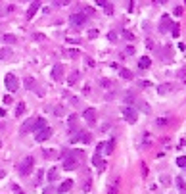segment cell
I'll list each match as a JSON object with an SVG mask.
<instances>
[{
	"mask_svg": "<svg viewBox=\"0 0 186 194\" xmlns=\"http://www.w3.org/2000/svg\"><path fill=\"white\" fill-rule=\"evenodd\" d=\"M67 123H69L71 131H79V129H75V125H77V115H69V119H67Z\"/></svg>",
	"mask_w": 186,
	"mask_h": 194,
	"instance_id": "obj_19",
	"label": "cell"
},
{
	"mask_svg": "<svg viewBox=\"0 0 186 194\" xmlns=\"http://www.w3.org/2000/svg\"><path fill=\"white\" fill-rule=\"evenodd\" d=\"M127 102H129V104H132V102H134V98H132V94H127Z\"/></svg>",
	"mask_w": 186,
	"mask_h": 194,
	"instance_id": "obj_42",
	"label": "cell"
},
{
	"mask_svg": "<svg viewBox=\"0 0 186 194\" xmlns=\"http://www.w3.org/2000/svg\"><path fill=\"white\" fill-rule=\"evenodd\" d=\"M0 15H4V10H2V6H0Z\"/></svg>",
	"mask_w": 186,
	"mask_h": 194,
	"instance_id": "obj_45",
	"label": "cell"
},
{
	"mask_svg": "<svg viewBox=\"0 0 186 194\" xmlns=\"http://www.w3.org/2000/svg\"><path fill=\"white\" fill-rule=\"evenodd\" d=\"M83 190H84V192H90V179H86V181H84V185H83Z\"/></svg>",
	"mask_w": 186,
	"mask_h": 194,
	"instance_id": "obj_29",
	"label": "cell"
},
{
	"mask_svg": "<svg viewBox=\"0 0 186 194\" xmlns=\"http://www.w3.org/2000/svg\"><path fill=\"white\" fill-rule=\"evenodd\" d=\"M88 37H90V39L98 37V31H96V29H90V31H88Z\"/></svg>",
	"mask_w": 186,
	"mask_h": 194,
	"instance_id": "obj_35",
	"label": "cell"
},
{
	"mask_svg": "<svg viewBox=\"0 0 186 194\" xmlns=\"http://www.w3.org/2000/svg\"><path fill=\"white\" fill-rule=\"evenodd\" d=\"M42 177H44V171L40 169V171H37V181H35V183L40 185V183H42Z\"/></svg>",
	"mask_w": 186,
	"mask_h": 194,
	"instance_id": "obj_26",
	"label": "cell"
},
{
	"mask_svg": "<svg viewBox=\"0 0 186 194\" xmlns=\"http://www.w3.org/2000/svg\"><path fill=\"white\" fill-rule=\"evenodd\" d=\"M62 77H63V66H62V63H56V66L52 67V79L60 81Z\"/></svg>",
	"mask_w": 186,
	"mask_h": 194,
	"instance_id": "obj_9",
	"label": "cell"
},
{
	"mask_svg": "<svg viewBox=\"0 0 186 194\" xmlns=\"http://www.w3.org/2000/svg\"><path fill=\"white\" fill-rule=\"evenodd\" d=\"M2 177H4V171H0V179H2Z\"/></svg>",
	"mask_w": 186,
	"mask_h": 194,
	"instance_id": "obj_46",
	"label": "cell"
},
{
	"mask_svg": "<svg viewBox=\"0 0 186 194\" xmlns=\"http://www.w3.org/2000/svg\"><path fill=\"white\" fill-rule=\"evenodd\" d=\"M35 123H37V119H33V117H29V119H27L25 123L21 125V135H27L29 131H35Z\"/></svg>",
	"mask_w": 186,
	"mask_h": 194,
	"instance_id": "obj_8",
	"label": "cell"
},
{
	"mask_svg": "<svg viewBox=\"0 0 186 194\" xmlns=\"http://www.w3.org/2000/svg\"><path fill=\"white\" fill-rule=\"evenodd\" d=\"M33 37H35V39H37V40H42V39H44V35H40V33H35V35H33Z\"/></svg>",
	"mask_w": 186,
	"mask_h": 194,
	"instance_id": "obj_41",
	"label": "cell"
},
{
	"mask_svg": "<svg viewBox=\"0 0 186 194\" xmlns=\"http://www.w3.org/2000/svg\"><path fill=\"white\" fill-rule=\"evenodd\" d=\"M2 40H4L6 44H14L15 40H17V37H15V35H12V33H6V35L2 37Z\"/></svg>",
	"mask_w": 186,
	"mask_h": 194,
	"instance_id": "obj_15",
	"label": "cell"
},
{
	"mask_svg": "<svg viewBox=\"0 0 186 194\" xmlns=\"http://www.w3.org/2000/svg\"><path fill=\"white\" fill-rule=\"evenodd\" d=\"M86 14H92V8L90 6H83V15H86Z\"/></svg>",
	"mask_w": 186,
	"mask_h": 194,
	"instance_id": "obj_33",
	"label": "cell"
},
{
	"mask_svg": "<svg viewBox=\"0 0 186 194\" xmlns=\"http://www.w3.org/2000/svg\"><path fill=\"white\" fill-rule=\"evenodd\" d=\"M77 79H79V71H73V73L67 77V83H69V85H75V83H77Z\"/></svg>",
	"mask_w": 186,
	"mask_h": 194,
	"instance_id": "obj_20",
	"label": "cell"
},
{
	"mask_svg": "<svg viewBox=\"0 0 186 194\" xmlns=\"http://www.w3.org/2000/svg\"><path fill=\"white\" fill-rule=\"evenodd\" d=\"M177 187L180 188V190H184L186 188V185H184V181H182V177H177Z\"/></svg>",
	"mask_w": 186,
	"mask_h": 194,
	"instance_id": "obj_24",
	"label": "cell"
},
{
	"mask_svg": "<svg viewBox=\"0 0 186 194\" xmlns=\"http://www.w3.org/2000/svg\"><path fill=\"white\" fill-rule=\"evenodd\" d=\"M177 163H179V167H186V156H180L177 160Z\"/></svg>",
	"mask_w": 186,
	"mask_h": 194,
	"instance_id": "obj_25",
	"label": "cell"
},
{
	"mask_svg": "<svg viewBox=\"0 0 186 194\" xmlns=\"http://www.w3.org/2000/svg\"><path fill=\"white\" fill-rule=\"evenodd\" d=\"M77 54H79L77 50H69V56H71V58H77Z\"/></svg>",
	"mask_w": 186,
	"mask_h": 194,
	"instance_id": "obj_43",
	"label": "cell"
},
{
	"mask_svg": "<svg viewBox=\"0 0 186 194\" xmlns=\"http://www.w3.org/2000/svg\"><path fill=\"white\" fill-rule=\"evenodd\" d=\"M84 63H86L88 67H94V60H92V58H88V56H84Z\"/></svg>",
	"mask_w": 186,
	"mask_h": 194,
	"instance_id": "obj_28",
	"label": "cell"
},
{
	"mask_svg": "<svg viewBox=\"0 0 186 194\" xmlns=\"http://www.w3.org/2000/svg\"><path fill=\"white\" fill-rule=\"evenodd\" d=\"M10 54H12L10 48H2V50H0V60H8V58H10Z\"/></svg>",
	"mask_w": 186,
	"mask_h": 194,
	"instance_id": "obj_21",
	"label": "cell"
},
{
	"mask_svg": "<svg viewBox=\"0 0 186 194\" xmlns=\"http://www.w3.org/2000/svg\"><path fill=\"white\" fill-rule=\"evenodd\" d=\"M23 112H25V104L19 102V104H17V108H15V115H21Z\"/></svg>",
	"mask_w": 186,
	"mask_h": 194,
	"instance_id": "obj_22",
	"label": "cell"
},
{
	"mask_svg": "<svg viewBox=\"0 0 186 194\" xmlns=\"http://www.w3.org/2000/svg\"><path fill=\"white\" fill-rule=\"evenodd\" d=\"M81 140H83V142H90V135H88V133H83Z\"/></svg>",
	"mask_w": 186,
	"mask_h": 194,
	"instance_id": "obj_32",
	"label": "cell"
},
{
	"mask_svg": "<svg viewBox=\"0 0 186 194\" xmlns=\"http://www.w3.org/2000/svg\"><path fill=\"white\" fill-rule=\"evenodd\" d=\"M123 37L127 39V40H132V33H131V31H125V33H123Z\"/></svg>",
	"mask_w": 186,
	"mask_h": 194,
	"instance_id": "obj_37",
	"label": "cell"
},
{
	"mask_svg": "<svg viewBox=\"0 0 186 194\" xmlns=\"http://www.w3.org/2000/svg\"><path fill=\"white\" fill-rule=\"evenodd\" d=\"M40 8V2H33L29 6V10H27V19H33V15L37 14V10Z\"/></svg>",
	"mask_w": 186,
	"mask_h": 194,
	"instance_id": "obj_11",
	"label": "cell"
},
{
	"mask_svg": "<svg viewBox=\"0 0 186 194\" xmlns=\"http://www.w3.org/2000/svg\"><path fill=\"white\" fill-rule=\"evenodd\" d=\"M106 14H108V15L113 14V6H111V4H106Z\"/></svg>",
	"mask_w": 186,
	"mask_h": 194,
	"instance_id": "obj_34",
	"label": "cell"
},
{
	"mask_svg": "<svg viewBox=\"0 0 186 194\" xmlns=\"http://www.w3.org/2000/svg\"><path fill=\"white\" fill-rule=\"evenodd\" d=\"M56 179H58V169L50 167L48 169V181H56Z\"/></svg>",
	"mask_w": 186,
	"mask_h": 194,
	"instance_id": "obj_17",
	"label": "cell"
},
{
	"mask_svg": "<svg viewBox=\"0 0 186 194\" xmlns=\"http://www.w3.org/2000/svg\"><path fill=\"white\" fill-rule=\"evenodd\" d=\"M4 85H6V88L10 92H15L17 90V77H15L14 73H6V77H4Z\"/></svg>",
	"mask_w": 186,
	"mask_h": 194,
	"instance_id": "obj_2",
	"label": "cell"
},
{
	"mask_svg": "<svg viewBox=\"0 0 186 194\" xmlns=\"http://www.w3.org/2000/svg\"><path fill=\"white\" fill-rule=\"evenodd\" d=\"M54 114L58 115V117H62V115H63V110H62V106H56V108H54Z\"/></svg>",
	"mask_w": 186,
	"mask_h": 194,
	"instance_id": "obj_30",
	"label": "cell"
},
{
	"mask_svg": "<svg viewBox=\"0 0 186 194\" xmlns=\"http://www.w3.org/2000/svg\"><path fill=\"white\" fill-rule=\"evenodd\" d=\"M84 119H86V123H94V121H96V110H94V108H88V110H84Z\"/></svg>",
	"mask_w": 186,
	"mask_h": 194,
	"instance_id": "obj_10",
	"label": "cell"
},
{
	"mask_svg": "<svg viewBox=\"0 0 186 194\" xmlns=\"http://www.w3.org/2000/svg\"><path fill=\"white\" fill-rule=\"evenodd\" d=\"M71 188H73V181H65V183H62L60 185V188H58V192H69Z\"/></svg>",
	"mask_w": 186,
	"mask_h": 194,
	"instance_id": "obj_13",
	"label": "cell"
},
{
	"mask_svg": "<svg viewBox=\"0 0 186 194\" xmlns=\"http://www.w3.org/2000/svg\"><path fill=\"white\" fill-rule=\"evenodd\" d=\"M4 104H12V100H14V98H12V96H4Z\"/></svg>",
	"mask_w": 186,
	"mask_h": 194,
	"instance_id": "obj_38",
	"label": "cell"
},
{
	"mask_svg": "<svg viewBox=\"0 0 186 194\" xmlns=\"http://www.w3.org/2000/svg\"><path fill=\"white\" fill-rule=\"evenodd\" d=\"M171 123H173L171 117H157V119H155L157 127H167V125H171Z\"/></svg>",
	"mask_w": 186,
	"mask_h": 194,
	"instance_id": "obj_12",
	"label": "cell"
},
{
	"mask_svg": "<svg viewBox=\"0 0 186 194\" xmlns=\"http://www.w3.org/2000/svg\"><path fill=\"white\" fill-rule=\"evenodd\" d=\"M175 14H177V15L182 14V6H177V8H175Z\"/></svg>",
	"mask_w": 186,
	"mask_h": 194,
	"instance_id": "obj_40",
	"label": "cell"
},
{
	"mask_svg": "<svg viewBox=\"0 0 186 194\" xmlns=\"http://www.w3.org/2000/svg\"><path fill=\"white\" fill-rule=\"evenodd\" d=\"M175 85L173 83H163V85H159L157 87V92H159L161 96H165V94H171V92H175Z\"/></svg>",
	"mask_w": 186,
	"mask_h": 194,
	"instance_id": "obj_5",
	"label": "cell"
},
{
	"mask_svg": "<svg viewBox=\"0 0 186 194\" xmlns=\"http://www.w3.org/2000/svg\"><path fill=\"white\" fill-rule=\"evenodd\" d=\"M84 19H86V15H83V14H73V15L69 18V23H71L73 27H81V25L84 23Z\"/></svg>",
	"mask_w": 186,
	"mask_h": 194,
	"instance_id": "obj_7",
	"label": "cell"
},
{
	"mask_svg": "<svg viewBox=\"0 0 186 194\" xmlns=\"http://www.w3.org/2000/svg\"><path fill=\"white\" fill-rule=\"evenodd\" d=\"M150 66H152V60H150L148 56H142L140 62H138V67H140V69H148Z\"/></svg>",
	"mask_w": 186,
	"mask_h": 194,
	"instance_id": "obj_14",
	"label": "cell"
},
{
	"mask_svg": "<svg viewBox=\"0 0 186 194\" xmlns=\"http://www.w3.org/2000/svg\"><path fill=\"white\" fill-rule=\"evenodd\" d=\"M179 33H180V31H179V23H173V37H179Z\"/></svg>",
	"mask_w": 186,
	"mask_h": 194,
	"instance_id": "obj_27",
	"label": "cell"
},
{
	"mask_svg": "<svg viewBox=\"0 0 186 194\" xmlns=\"http://www.w3.org/2000/svg\"><path fill=\"white\" fill-rule=\"evenodd\" d=\"M33 158H25V160L21 161V163L17 165V171H19V175H23V177H27L31 171H33Z\"/></svg>",
	"mask_w": 186,
	"mask_h": 194,
	"instance_id": "obj_1",
	"label": "cell"
},
{
	"mask_svg": "<svg viewBox=\"0 0 186 194\" xmlns=\"http://www.w3.org/2000/svg\"><path fill=\"white\" fill-rule=\"evenodd\" d=\"M169 19H171L169 15H163V18H161V27H159L161 31H167V27H169Z\"/></svg>",
	"mask_w": 186,
	"mask_h": 194,
	"instance_id": "obj_18",
	"label": "cell"
},
{
	"mask_svg": "<svg viewBox=\"0 0 186 194\" xmlns=\"http://www.w3.org/2000/svg\"><path fill=\"white\" fill-rule=\"evenodd\" d=\"M125 54H127V56L134 54V48H132V46H127V48H125Z\"/></svg>",
	"mask_w": 186,
	"mask_h": 194,
	"instance_id": "obj_36",
	"label": "cell"
},
{
	"mask_svg": "<svg viewBox=\"0 0 186 194\" xmlns=\"http://www.w3.org/2000/svg\"><path fill=\"white\" fill-rule=\"evenodd\" d=\"M15 194H23L21 190H19V188H15Z\"/></svg>",
	"mask_w": 186,
	"mask_h": 194,
	"instance_id": "obj_44",
	"label": "cell"
},
{
	"mask_svg": "<svg viewBox=\"0 0 186 194\" xmlns=\"http://www.w3.org/2000/svg\"><path fill=\"white\" fill-rule=\"evenodd\" d=\"M119 187H121V177L115 175L110 181V185H108V192H110V194H117V192H119Z\"/></svg>",
	"mask_w": 186,
	"mask_h": 194,
	"instance_id": "obj_4",
	"label": "cell"
},
{
	"mask_svg": "<svg viewBox=\"0 0 186 194\" xmlns=\"http://www.w3.org/2000/svg\"><path fill=\"white\" fill-rule=\"evenodd\" d=\"M50 136H52V129L46 127V129H42V131H39L37 135H35V139H37V142H44V140H48Z\"/></svg>",
	"mask_w": 186,
	"mask_h": 194,
	"instance_id": "obj_6",
	"label": "cell"
},
{
	"mask_svg": "<svg viewBox=\"0 0 186 194\" xmlns=\"http://www.w3.org/2000/svg\"><path fill=\"white\" fill-rule=\"evenodd\" d=\"M110 85H111V81H108V79H102V87H110Z\"/></svg>",
	"mask_w": 186,
	"mask_h": 194,
	"instance_id": "obj_39",
	"label": "cell"
},
{
	"mask_svg": "<svg viewBox=\"0 0 186 194\" xmlns=\"http://www.w3.org/2000/svg\"><path fill=\"white\" fill-rule=\"evenodd\" d=\"M23 85H25V88L33 90V88H35V79L33 77H25V79H23Z\"/></svg>",
	"mask_w": 186,
	"mask_h": 194,
	"instance_id": "obj_16",
	"label": "cell"
},
{
	"mask_svg": "<svg viewBox=\"0 0 186 194\" xmlns=\"http://www.w3.org/2000/svg\"><path fill=\"white\" fill-rule=\"evenodd\" d=\"M108 39H110L111 42H115V40H117V35H115V31H110V33H108Z\"/></svg>",
	"mask_w": 186,
	"mask_h": 194,
	"instance_id": "obj_31",
	"label": "cell"
},
{
	"mask_svg": "<svg viewBox=\"0 0 186 194\" xmlns=\"http://www.w3.org/2000/svg\"><path fill=\"white\" fill-rule=\"evenodd\" d=\"M121 77L123 79H132V73L129 69H121Z\"/></svg>",
	"mask_w": 186,
	"mask_h": 194,
	"instance_id": "obj_23",
	"label": "cell"
},
{
	"mask_svg": "<svg viewBox=\"0 0 186 194\" xmlns=\"http://www.w3.org/2000/svg\"><path fill=\"white\" fill-rule=\"evenodd\" d=\"M123 117L129 121V123H136V119H138V112H136L134 108H131V106H125L123 108Z\"/></svg>",
	"mask_w": 186,
	"mask_h": 194,
	"instance_id": "obj_3",
	"label": "cell"
}]
</instances>
